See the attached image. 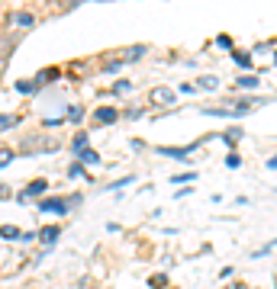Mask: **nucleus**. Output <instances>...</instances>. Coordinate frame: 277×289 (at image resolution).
Listing matches in <instances>:
<instances>
[{
    "label": "nucleus",
    "instance_id": "nucleus-1",
    "mask_svg": "<svg viewBox=\"0 0 277 289\" xmlns=\"http://www.w3.org/2000/svg\"><path fill=\"white\" fill-rule=\"evenodd\" d=\"M145 55V45H132V48H126V51H119V55L110 61V65H116V68H123V65H129V61H138Z\"/></svg>",
    "mask_w": 277,
    "mask_h": 289
},
{
    "label": "nucleus",
    "instance_id": "nucleus-2",
    "mask_svg": "<svg viewBox=\"0 0 277 289\" xmlns=\"http://www.w3.org/2000/svg\"><path fill=\"white\" fill-rule=\"evenodd\" d=\"M94 119H97V122H100V126H113V122L119 119V112H116L113 106H100L97 112H94Z\"/></svg>",
    "mask_w": 277,
    "mask_h": 289
},
{
    "label": "nucleus",
    "instance_id": "nucleus-3",
    "mask_svg": "<svg viewBox=\"0 0 277 289\" xmlns=\"http://www.w3.org/2000/svg\"><path fill=\"white\" fill-rule=\"evenodd\" d=\"M58 235H62V228H58V225H45V228H42L36 238H39L42 244H55V241H58Z\"/></svg>",
    "mask_w": 277,
    "mask_h": 289
},
{
    "label": "nucleus",
    "instance_id": "nucleus-4",
    "mask_svg": "<svg viewBox=\"0 0 277 289\" xmlns=\"http://www.w3.org/2000/svg\"><path fill=\"white\" fill-rule=\"evenodd\" d=\"M42 212H58V215H65L68 212V203H62V199H45V203H39Z\"/></svg>",
    "mask_w": 277,
    "mask_h": 289
},
{
    "label": "nucleus",
    "instance_id": "nucleus-5",
    "mask_svg": "<svg viewBox=\"0 0 277 289\" xmlns=\"http://www.w3.org/2000/svg\"><path fill=\"white\" fill-rule=\"evenodd\" d=\"M152 100L161 103V106H171V103H174V93H171L168 87H158V90H152Z\"/></svg>",
    "mask_w": 277,
    "mask_h": 289
},
{
    "label": "nucleus",
    "instance_id": "nucleus-6",
    "mask_svg": "<svg viewBox=\"0 0 277 289\" xmlns=\"http://www.w3.org/2000/svg\"><path fill=\"white\" fill-rule=\"evenodd\" d=\"M55 77H58V68H42V71H39V77H36V81H32V87H36V90H39L42 84L55 81Z\"/></svg>",
    "mask_w": 277,
    "mask_h": 289
},
{
    "label": "nucleus",
    "instance_id": "nucleus-7",
    "mask_svg": "<svg viewBox=\"0 0 277 289\" xmlns=\"http://www.w3.org/2000/svg\"><path fill=\"white\" fill-rule=\"evenodd\" d=\"M10 55H13V42H7V45H0V77L7 74V65H10Z\"/></svg>",
    "mask_w": 277,
    "mask_h": 289
},
{
    "label": "nucleus",
    "instance_id": "nucleus-8",
    "mask_svg": "<svg viewBox=\"0 0 277 289\" xmlns=\"http://www.w3.org/2000/svg\"><path fill=\"white\" fill-rule=\"evenodd\" d=\"M39 193H45V180H32L29 187L23 190V196H26V199H32V196H39Z\"/></svg>",
    "mask_w": 277,
    "mask_h": 289
},
{
    "label": "nucleus",
    "instance_id": "nucleus-9",
    "mask_svg": "<svg viewBox=\"0 0 277 289\" xmlns=\"http://www.w3.org/2000/svg\"><path fill=\"white\" fill-rule=\"evenodd\" d=\"M77 157H81L84 164H100V154L90 151V148H77Z\"/></svg>",
    "mask_w": 277,
    "mask_h": 289
},
{
    "label": "nucleus",
    "instance_id": "nucleus-10",
    "mask_svg": "<svg viewBox=\"0 0 277 289\" xmlns=\"http://www.w3.org/2000/svg\"><path fill=\"white\" fill-rule=\"evenodd\" d=\"M194 148H197V145H190V148H161V154H164V157H187Z\"/></svg>",
    "mask_w": 277,
    "mask_h": 289
},
{
    "label": "nucleus",
    "instance_id": "nucleus-11",
    "mask_svg": "<svg viewBox=\"0 0 277 289\" xmlns=\"http://www.w3.org/2000/svg\"><path fill=\"white\" fill-rule=\"evenodd\" d=\"M13 23H16V26H32V23H36V16L26 13V10H20V13H13Z\"/></svg>",
    "mask_w": 277,
    "mask_h": 289
},
{
    "label": "nucleus",
    "instance_id": "nucleus-12",
    "mask_svg": "<svg viewBox=\"0 0 277 289\" xmlns=\"http://www.w3.org/2000/svg\"><path fill=\"white\" fill-rule=\"evenodd\" d=\"M0 238H20V228H16V225H0Z\"/></svg>",
    "mask_w": 277,
    "mask_h": 289
},
{
    "label": "nucleus",
    "instance_id": "nucleus-13",
    "mask_svg": "<svg viewBox=\"0 0 277 289\" xmlns=\"http://www.w3.org/2000/svg\"><path fill=\"white\" fill-rule=\"evenodd\" d=\"M232 58H236L242 68H248V65H252V55H248V51H232Z\"/></svg>",
    "mask_w": 277,
    "mask_h": 289
},
{
    "label": "nucleus",
    "instance_id": "nucleus-14",
    "mask_svg": "<svg viewBox=\"0 0 277 289\" xmlns=\"http://www.w3.org/2000/svg\"><path fill=\"white\" fill-rule=\"evenodd\" d=\"M16 122H20V116H0V132H4V129H10V126H16Z\"/></svg>",
    "mask_w": 277,
    "mask_h": 289
},
{
    "label": "nucleus",
    "instance_id": "nucleus-15",
    "mask_svg": "<svg viewBox=\"0 0 277 289\" xmlns=\"http://www.w3.org/2000/svg\"><path fill=\"white\" fill-rule=\"evenodd\" d=\"M164 283H168V279H164V273H155V276L149 279V286H152V289H164Z\"/></svg>",
    "mask_w": 277,
    "mask_h": 289
},
{
    "label": "nucleus",
    "instance_id": "nucleus-16",
    "mask_svg": "<svg viewBox=\"0 0 277 289\" xmlns=\"http://www.w3.org/2000/svg\"><path fill=\"white\" fill-rule=\"evenodd\" d=\"M129 90H132V84H129V81H116L113 84V93H129Z\"/></svg>",
    "mask_w": 277,
    "mask_h": 289
},
{
    "label": "nucleus",
    "instance_id": "nucleus-17",
    "mask_svg": "<svg viewBox=\"0 0 277 289\" xmlns=\"http://www.w3.org/2000/svg\"><path fill=\"white\" fill-rule=\"evenodd\" d=\"M77 148H87V132H77L74 135V151H77Z\"/></svg>",
    "mask_w": 277,
    "mask_h": 289
},
{
    "label": "nucleus",
    "instance_id": "nucleus-18",
    "mask_svg": "<svg viewBox=\"0 0 277 289\" xmlns=\"http://www.w3.org/2000/svg\"><path fill=\"white\" fill-rule=\"evenodd\" d=\"M55 4H58V10H71V7L84 4V0H55Z\"/></svg>",
    "mask_w": 277,
    "mask_h": 289
},
{
    "label": "nucleus",
    "instance_id": "nucleus-19",
    "mask_svg": "<svg viewBox=\"0 0 277 289\" xmlns=\"http://www.w3.org/2000/svg\"><path fill=\"white\" fill-rule=\"evenodd\" d=\"M68 177H87V174H84L81 164H71V167H68Z\"/></svg>",
    "mask_w": 277,
    "mask_h": 289
},
{
    "label": "nucleus",
    "instance_id": "nucleus-20",
    "mask_svg": "<svg viewBox=\"0 0 277 289\" xmlns=\"http://www.w3.org/2000/svg\"><path fill=\"white\" fill-rule=\"evenodd\" d=\"M16 90H20V93H32L36 87H32V81H20V84H16Z\"/></svg>",
    "mask_w": 277,
    "mask_h": 289
},
{
    "label": "nucleus",
    "instance_id": "nucleus-21",
    "mask_svg": "<svg viewBox=\"0 0 277 289\" xmlns=\"http://www.w3.org/2000/svg\"><path fill=\"white\" fill-rule=\"evenodd\" d=\"M216 84H219V81H216V77H200V87H203V90H213Z\"/></svg>",
    "mask_w": 277,
    "mask_h": 289
},
{
    "label": "nucleus",
    "instance_id": "nucleus-22",
    "mask_svg": "<svg viewBox=\"0 0 277 289\" xmlns=\"http://www.w3.org/2000/svg\"><path fill=\"white\" fill-rule=\"evenodd\" d=\"M261 81H258V77H239V87H258Z\"/></svg>",
    "mask_w": 277,
    "mask_h": 289
},
{
    "label": "nucleus",
    "instance_id": "nucleus-23",
    "mask_svg": "<svg viewBox=\"0 0 277 289\" xmlns=\"http://www.w3.org/2000/svg\"><path fill=\"white\" fill-rule=\"evenodd\" d=\"M10 161H13V151H0V167H7Z\"/></svg>",
    "mask_w": 277,
    "mask_h": 289
},
{
    "label": "nucleus",
    "instance_id": "nucleus-24",
    "mask_svg": "<svg viewBox=\"0 0 277 289\" xmlns=\"http://www.w3.org/2000/svg\"><path fill=\"white\" fill-rule=\"evenodd\" d=\"M239 164H242L239 154H229V157H226V167H239Z\"/></svg>",
    "mask_w": 277,
    "mask_h": 289
},
{
    "label": "nucleus",
    "instance_id": "nucleus-25",
    "mask_svg": "<svg viewBox=\"0 0 277 289\" xmlns=\"http://www.w3.org/2000/svg\"><path fill=\"white\" fill-rule=\"evenodd\" d=\"M197 177V174H177V177H171V180H174V183H184V180H194Z\"/></svg>",
    "mask_w": 277,
    "mask_h": 289
},
{
    "label": "nucleus",
    "instance_id": "nucleus-26",
    "mask_svg": "<svg viewBox=\"0 0 277 289\" xmlns=\"http://www.w3.org/2000/svg\"><path fill=\"white\" fill-rule=\"evenodd\" d=\"M216 45H222V48H229V45H232V39H229V36H219V39H216Z\"/></svg>",
    "mask_w": 277,
    "mask_h": 289
},
{
    "label": "nucleus",
    "instance_id": "nucleus-27",
    "mask_svg": "<svg viewBox=\"0 0 277 289\" xmlns=\"http://www.w3.org/2000/svg\"><path fill=\"white\" fill-rule=\"evenodd\" d=\"M239 135H242V132H239V129H232V132H226V142L232 145V142H236V138H239Z\"/></svg>",
    "mask_w": 277,
    "mask_h": 289
},
{
    "label": "nucleus",
    "instance_id": "nucleus-28",
    "mask_svg": "<svg viewBox=\"0 0 277 289\" xmlns=\"http://www.w3.org/2000/svg\"><path fill=\"white\" fill-rule=\"evenodd\" d=\"M0 196H10V187H4V183H0Z\"/></svg>",
    "mask_w": 277,
    "mask_h": 289
}]
</instances>
